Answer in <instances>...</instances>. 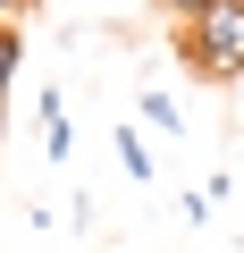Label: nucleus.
I'll list each match as a JSON object with an SVG mask.
<instances>
[{
	"mask_svg": "<svg viewBox=\"0 0 244 253\" xmlns=\"http://www.w3.org/2000/svg\"><path fill=\"white\" fill-rule=\"evenodd\" d=\"M42 135H51V144H42L51 161H68V152H76V144H68V110H59V93H42Z\"/></svg>",
	"mask_w": 244,
	"mask_h": 253,
	"instance_id": "20e7f679",
	"label": "nucleus"
},
{
	"mask_svg": "<svg viewBox=\"0 0 244 253\" xmlns=\"http://www.w3.org/2000/svg\"><path fill=\"white\" fill-rule=\"evenodd\" d=\"M17 68H26V34H17V26H0V101H9Z\"/></svg>",
	"mask_w": 244,
	"mask_h": 253,
	"instance_id": "39448f33",
	"label": "nucleus"
},
{
	"mask_svg": "<svg viewBox=\"0 0 244 253\" xmlns=\"http://www.w3.org/2000/svg\"><path fill=\"white\" fill-rule=\"evenodd\" d=\"M17 9H26V0H0V26H17Z\"/></svg>",
	"mask_w": 244,
	"mask_h": 253,
	"instance_id": "0eeeda50",
	"label": "nucleus"
},
{
	"mask_svg": "<svg viewBox=\"0 0 244 253\" xmlns=\"http://www.w3.org/2000/svg\"><path fill=\"white\" fill-rule=\"evenodd\" d=\"M185 68L210 76V84H236L244 76V0H210L202 17H185Z\"/></svg>",
	"mask_w": 244,
	"mask_h": 253,
	"instance_id": "f257e3e1",
	"label": "nucleus"
},
{
	"mask_svg": "<svg viewBox=\"0 0 244 253\" xmlns=\"http://www.w3.org/2000/svg\"><path fill=\"white\" fill-rule=\"evenodd\" d=\"M135 118H143V126H160V135H185V110H177L160 84H143V93H135Z\"/></svg>",
	"mask_w": 244,
	"mask_h": 253,
	"instance_id": "7ed1b4c3",
	"label": "nucleus"
},
{
	"mask_svg": "<svg viewBox=\"0 0 244 253\" xmlns=\"http://www.w3.org/2000/svg\"><path fill=\"white\" fill-rule=\"evenodd\" d=\"M109 144H118V169H127L135 186H152V177H160V161H152V144H143V126H118Z\"/></svg>",
	"mask_w": 244,
	"mask_h": 253,
	"instance_id": "f03ea898",
	"label": "nucleus"
},
{
	"mask_svg": "<svg viewBox=\"0 0 244 253\" xmlns=\"http://www.w3.org/2000/svg\"><path fill=\"white\" fill-rule=\"evenodd\" d=\"M160 9H169V17L185 26V17H202V9H210V0H160Z\"/></svg>",
	"mask_w": 244,
	"mask_h": 253,
	"instance_id": "423d86ee",
	"label": "nucleus"
}]
</instances>
